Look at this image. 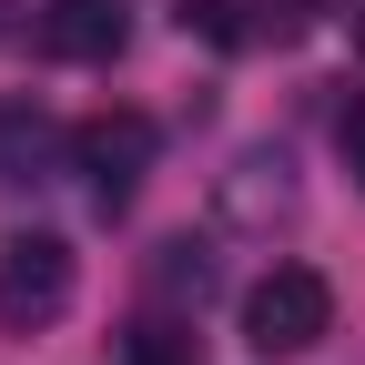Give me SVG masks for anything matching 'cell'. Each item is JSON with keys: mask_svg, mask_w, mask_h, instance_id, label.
Listing matches in <instances>:
<instances>
[{"mask_svg": "<svg viewBox=\"0 0 365 365\" xmlns=\"http://www.w3.org/2000/svg\"><path fill=\"white\" fill-rule=\"evenodd\" d=\"M153 153H163V122L153 112H91L81 132H71V173H81V193H91V213H122L132 193H143V173H153Z\"/></svg>", "mask_w": 365, "mask_h": 365, "instance_id": "1", "label": "cell"}, {"mask_svg": "<svg viewBox=\"0 0 365 365\" xmlns=\"http://www.w3.org/2000/svg\"><path fill=\"white\" fill-rule=\"evenodd\" d=\"M71 294H81V254L61 234H11V244H0V335L61 325Z\"/></svg>", "mask_w": 365, "mask_h": 365, "instance_id": "2", "label": "cell"}, {"mask_svg": "<svg viewBox=\"0 0 365 365\" xmlns=\"http://www.w3.org/2000/svg\"><path fill=\"white\" fill-rule=\"evenodd\" d=\"M294 213H304V173H294L284 143H254V153H234V163L213 173V223H223V234L274 244Z\"/></svg>", "mask_w": 365, "mask_h": 365, "instance_id": "3", "label": "cell"}, {"mask_svg": "<svg viewBox=\"0 0 365 365\" xmlns=\"http://www.w3.org/2000/svg\"><path fill=\"white\" fill-rule=\"evenodd\" d=\"M325 335H335V284L314 264H274L244 294V345L254 355H314Z\"/></svg>", "mask_w": 365, "mask_h": 365, "instance_id": "4", "label": "cell"}, {"mask_svg": "<svg viewBox=\"0 0 365 365\" xmlns=\"http://www.w3.org/2000/svg\"><path fill=\"white\" fill-rule=\"evenodd\" d=\"M31 41H41L51 61H122V41H132V0H41Z\"/></svg>", "mask_w": 365, "mask_h": 365, "instance_id": "5", "label": "cell"}, {"mask_svg": "<svg viewBox=\"0 0 365 365\" xmlns=\"http://www.w3.org/2000/svg\"><path fill=\"white\" fill-rule=\"evenodd\" d=\"M71 163V132L41 112V102H0V193H31Z\"/></svg>", "mask_w": 365, "mask_h": 365, "instance_id": "6", "label": "cell"}, {"mask_svg": "<svg viewBox=\"0 0 365 365\" xmlns=\"http://www.w3.org/2000/svg\"><path fill=\"white\" fill-rule=\"evenodd\" d=\"M223 284V274H213V244H193V234H173L163 254H153V294H173V304H203Z\"/></svg>", "mask_w": 365, "mask_h": 365, "instance_id": "7", "label": "cell"}, {"mask_svg": "<svg viewBox=\"0 0 365 365\" xmlns=\"http://www.w3.org/2000/svg\"><path fill=\"white\" fill-rule=\"evenodd\" d=\"M132 365H193V345H182L173 325H143L132 335Z\"/></svg>", "mask_w": 365, "mask_h": 365, "instance_id": "8", "label": "cell"}, {"mask_svg": "<svg viewBox=\"0 0 365 365\" xmlns=\"http://www.w3.org/2000/svg\"><path fill=\"white\" fill-rule=\"evenodd\" d=\"M345 163H355V182H365V102L345 112Z\"/></svg>", "mask_w": 365, "mask_h": 365, "instance_id": "9", "label": "cell"}, {"mask_svg": "<svg viewBox=\"0 0 365 365\" xmlns=\"http://www.w3.org/2000/svg\"><path fill=\"white\" fill-rule=\"evenodd\" d=\"M11 11H21V0H0V41H11V31H21V21H11Z\"/></svg>", "mask_w": 365, "mask_h": 365, "instance_id": "10", "label": "cell"}, {"mask_svg": "<svg viewBox=\"0 0 365 365\" xmlns=\"http://www.w3.org/2000/svg\"><path fill=\"white\" fill-rule=\"evenodd\" d=\"M355 51H365V0H355Z\"/></svg>", "mask_w": 365, "mask_h": 365, "instance_id": "11", "label": "cell"}]
</instances>
